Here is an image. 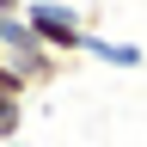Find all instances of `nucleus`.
I'll return each instance as SVG.
<instances>
[{"label":"nucleus","mask_w":147,"mask_h":147,"mask_svg":"<svg viewBox=\"0 0 147 147\" xmlns=\"http://www.w3.org/2000/svg\"><path fill=\"white\" fill-rule=\"evenodd\" d=\"M25 31L37 43H49L55 55H74V61H80L86 43H92V25L74 12V0H31L25 6Z\"/></svg>","instance_id":"obj_1"},{"label":"nucleus","mask_w":147,"mask_h":147,"mask_svg":"<svg viewBox=\"0 0 147 147\" xmlns=\"http://www.w3.org/2000/svg\"><path fill=\"white\" fill-rule=\"evenodd\" d=\"M6 61H12L18 74H25V86H31V92H43V86H61L67 74L80 67L74 55H55L49 43H37V37H25L18 49H6Z\"/></svg>","instance_id":"obj_2"},{"label":"nucleus","mask_w":147,"mask_h":147,"mask_svg":"<svg viewBox=\"0 0 147 147\" xmlns=\"http://www.w3.org/2000/svg\"><path fill=\"white\" fill-rule=\"evenodd\" d=\"M25 98H31L25 74H18L12 61H0V141H18V135H25Z\"/></svg>","instance_id":"obj_3"},{"label":"nucleus","mask_w":147,"mask_h":147,"mask_svg":"<svg viewBox=\"0 0 147 147\" xmlns=\"http://www.w3.org/2000/svg\"><path fill=\"white\" fill-rule=\"evenodd\" d=\"M86 55H98V61H110V67H141L147 61V49H135V43H104V37H92Z\"/></svg>","instance_id":"obj_4"},{"label":"nucleus","mask_w":147,"mask_h":147,"mask_svg":"<svg viewBox=\"0 0 147 147\" xmlns=\"http://www.w3.org/2000/svg\"><path fill=\"white\" fill-rule=\"evenodd\" d=\"M12 6H31V0H12Z\"/></svg>","instance_id":"obj_5"},{"label":"nucleus","mask_w":147,"mask_h":147,"mask_svg":"<svg viewBox=\"0 0 147 147\" xmlns=\"http://www.w3.org/2000/svg\"><path fill=\"white\" fill-rule=\"evenodd\" d=\"M0 147H18V141H0Z\"/></svg>","instance_id":"obj_6"},{"label":"nucleus","mask_w":147,"mask_h":147,"mask_svg":"<svg viewBox=\"0 0 147 147\" xmlns=\"http://www.w3.org/2000/svg\"><path fill=\"white\" fill-rule=\"evenodd\" d=\"M0 61H6V49H0Z\"/></svg>","instance_id":"obj_7"}]
</instances>
